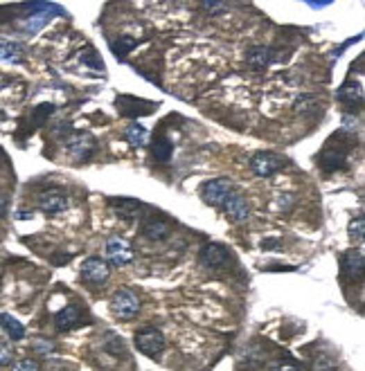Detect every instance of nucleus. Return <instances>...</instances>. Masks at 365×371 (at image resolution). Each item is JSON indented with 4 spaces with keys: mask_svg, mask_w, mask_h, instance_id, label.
<instances>
[{
    "mask_svg": "<svg viewBox=\"0 0 365 371\" xmlns=\"http://www.w3.org/2000/svg\"><path fill=\"white\" fill-rule=\"evenodd\" d=\"M14 371H41V369L34 360H21V363L14 365Z\"/></svg>",
    "mask_w": 365,
    "mask_h": 371,
    "instance_id": "obj_32",
    "label": "nucleus"
},
{
    "mask_svg": "<svg viewBox=\"0 0 365 371\" xmlns=\"http://www.w3.org/2000/svg\"><path fill=\"white\" fill-rule=\"evenodd\" d=\"M52 113H54V106H52V104L36 106V108H34V122H36V126H39L41 122H45V117H50Z\"/></svg>",
    "mask_w": 365,
    "mask_h": 371,
    "instance_id": "obj_30",
    "label": "nucleus"
},
{
    "mask_svg": "<svg viewBox=\"0 0 365 371\" xmlns=\"http://www.w3.org/2000/svg\"><path fill=\"white\" fill-rule=\"evenodd\" d=\"M0 327H3V331L9 336V340L18 342L25 338V327L9 313H0Z\"/></svg>",
    "mask_w": 365,
    "mask_h": 371,
    "instance_id": "obj_22",
    "label": "nucleus"
},
{
    "mask_svg": "<svg viewBox=\"0 0 365 371\" xmlns=\"http://www.w3.org/2000/svg\"><path fill=\"white\" fill-rule=\"evenodd\" d=\"M124 140L131 144L135 149H142L149 144V131L144 129L142 124H129L124 129Z\"/></svg>",
    "mask_w": 365,
    "mask_h": 371,
    "instance_id": "obj_21",
    "label": "nucleus"
},
{
    "mask_svg": "<svg viewBox=\"0 0 365 371\" xmlns=\"http://www.w3.org/2000/svg\"><path fill=\"white\" fill-rule=\"evenodd\" d=\"M34 349L41 351V354H52V351H54V347L50 345V342H45V340H36L34 342Z\"/></svg>",
    "mask_w": 365,
    "mask_h": 371,
    "instance_id": "obj_35",
    "label": "nucleus"
},
{
    "mask_svg": "<svg viewBox=\"0 0 365 371\" xmlns=\"http://www.w3.org/2000/svg\"><path fill=\"white\" fill-rule=\"evenodd\" d=\"M111 311L115 318H120V320H133L135 315L140 313L138 295H135L131 288H120L111 300Z\"/></svg>",
    "mask_w": 365,
    "mask_h": 371,
    "instance_id": "obj_3",
    "label": "nucleus"
},
{
    "mask_svg": "<svg viewBox=\"0 0 365 371\" xmlns=\"http://www.w3.org/2000/svg\"><path fill=\"white\" fill-rule=\"evenodd\" d=\"M108 207L120 216V219L124 221H131V219H138L140 216V210H142V205L140 201H135V198H108Z\"/></svg>",
    "mask_w": 365,
    "mask_h": 371,
    "instance_id": "obj_17",
    "label": "nucleus"
},
{
    "mask_svg": "<svg viewBox=\"0 0 365 371\" xmlns=\"http://www.w3.org/2000/svg\"><path fill=\"white\" fill-rule=\"evenodd\" d=\"M142 234L149 241H156V243L167 241L171 234V223L162 214H149L147 219L142 221Z\"/></svg>",
    "mask_w": 365,
    "mask_h": 371,
    "instance_id": "obj_10",
    "label": "nucleus"
},
{
    "mask_svg": "<svg viewBox=\"0 0 365 371\" xmlns=\"http://www.w3.org/2000/svg\"><path fill=\"white\" fill-rule=\"evenodd\" d=\"M104 351H108L111 356H124L126 347H124L122 336H117L115 331H106L104 333Z\"/></svg>",
    "mask_w": 365,
    "mask_h": 371,
    "instance_id": "obj_25",
    "label": "nucleus"
},
{
    "mask_svg": "<svg viewBox=\"0 0 365 371\" xmlns=\"http://www.w3.org/2000/svg\"><path fill=\"white\" fill-rule=\"evenodd\" d=\"M5 162H7V153L3 151V147H0V167H3Z\"/></svg>",
    "mask_w": 365,
    "mask_h": 371,
    "instance_id": "obj_38",
    "label": "nucleus"
},
{
    "mask_svg": "<svg viewBox=\"0 0 365 371\" xmlns=\"http://www.w3.org/2000/svg\"><path fill=\"white\" fill-rule=\"evenodd\" d=\"M135 347H138L140 354L156 358L165 351V336L156 327H144L135 333Z\"/></svg>",
    "mask_w": 365,
    "mask_h": 371,
    "instance_id": "obj_4",
    "label": "nucleus"
},
{
    "mask_svg": "<svg viewBox=\"0 0 365 371\" xmlns=\"http://www.w3.org/2000/svg\"><path fill=\"white\" fill-rule=\"evenodd\" d=\"M228 261H230V255H228V248L221 246V243H207L198 252V264L207 270H221L228 266Z\"/></svg>",
    "mask_w": 365,
    "mask_h": 371,
    "instance_id": "obj_9",
    "label": "nucleus"
},
{
    "mask_svg": "<svg viewBox=\"0 0 365 371\" xmlns=\"http://www.w3.org/2000/svg\"><path fill=\"white\" fill-rule=\"evenodd\" d=\"M5 214H7V196L0 192V219H3Z\"/></svg>",
    "mask_w": 365,
    "mask_h": 371,
    "instance_id": "obj_36",
    "label": "nucleus"
},
{
    "mask_svg": "<svg viewBox=\"0 0 365 371\" xmlns=\"http://www.w3.org/2000/svg\"><path fill=\"white\" fill-rule=\"evenodd\" d=\"M341 268H343V277L350 279V282H361L363 279V268H365V259L361 250H348L341 257Z\"/></svg>",
    "mask_w": 365,
    "mask_h": 371,
    "instance_id": "obj_13",
    "label": "nucleus"
},
{
    "mask_svg": "<svg viewBox=\"0 0 365 371\" xmlns=\"http://www.w3.org/2000/svg\"><path fill=\"white\" fill-rule=\"evenodd\" d=\"M221 210H223V216L228 221L232 223H246L251 219V205L246 201V196L239 194V192H232L226 196V201L221 203Z\"/></svg>",
    "mask_w": 365,
    "mask_h": 371,
    "instance_id": "obj_8",
    "label": "nucleus"
},
{
    "mask_svg": "<svg viewBox=\"0 0 365 371\" xmlns=\"http://www.w3.org/2000/svg\"><path fill=\"white\" fill-rule=\"evenodd\" d=\"M271 371H298V363H296V360H291L289 356L287 358H278L275 363L271 365Z\"/></svg>",
    "mask_w": 365,
    "mask_h": 371,
    "instance_id": "obj_29",
    "label": "nucleus"
},
{
    "mask_svg": "<svg viewBox=\"0 0 365 371\" xmlns=\"http://www.w3.org/2000/svg\"><path fill=\"white\" fill-rule=\"evenodd\" d=\"M108 275H111V268L99 257H88L84 261V266H81V279H84L86 284H93V286L104 284Z\"/></svg>",
    "mask_w": 365,
    "mask_h": 371,
    "instance_id": "obj_11",
    "label": "nucleus"
},
{
    "mask_svg": "<svg viewBox=\"0 0 365 371\" xmlns=\"http://www.w3.org/2000/svg\"><path fill=\"white\" fill-rule=\"evenodd\" d=\"M312 371H336V358L327 354H318L312 360Z\"/></svg>",
    "mask_w": 365,
    "mask_h": 371,
    "instance_id": "obj_27",
    "label": "nucleus"
},
{
    "mask_svg": "<svg viewBox=\"0 0 365 371\" xmlns=\"http://www.w3.org/2000/svg\"><path fill=\"white\" fill-rule=\"evenodd\" d=\"M12 358H14L12 347H9L7 342L0 340V367H7L9 363H12Z\"/></svg>",
    "mask_w": 365,
    "mask_h": 371,
    "instance_id": "obj_31",
    "label": "nucleus"
},
{
    "mask_svg": "<svg viewBox=\"0 0 365 371\" xmlns=\"http://www.w3.org/2000/svg\"><path fill=\"white\" fill-rule=\"evenodd\" d=\"M21 9L27 12L21 21V27L27 36H34L36 32H41L54 16L66 14L59 5H54V3H27V5H21Z\"/></svg>",
    "mask_w": 365,
    "mask_h": 371,
    "instance_id": "obj_2",
    "label": "nucleus"
},
{
    "mask_svg": "<svg viewBox=\"0 0 365 371\" xmlns=\"http://www.w3.org/2000/svg\"><path fill=\"white\" fill-rule=\"evenodd\" d=\"M285 165H287L285 158L278 156V153H273V151H257L251 158V171L260 178H269L273 174H278Z\"/></svg>",
    "mask_w": 365,
    "mask_h": 371,
    "instance_id": "obj_6",
    "label": "nucleus"
},
{
    "mask_svg": "<svg viewBox=\"0 0 365 371\" xmlns=\"http://www.w3.org/2000/svg\"><path fill=\"white\" fill-rule=\"evenodd\" d=\"M336 99L345 106H361L363 104V86L361 81H352L348 79L345 84L336 90Z\"/></svg>",
    "mask_w": 365,
    "mask_h": 371,
    "instance_id": "obj_18",
    "label": "nucleus"
},
{
    "mask_svg": "<svg viewBox=\"0 0 365 371\" xmlns=\"http://www.w3.org/2000/svg\"><path fill=\"white\" fill-rule=\"evenodd\" d=\"M312 9H325V7H330L332 3H307Z\"/></svg>",
    "mask_w": 365,
    "mask_h": 371,
    "instance_id": "obj_37",
    "label": "nucleus"
},
{
    "mask_svg": "<svg viewBox=\"0 0 365 371\" xmlns=\"http://www.w3.org/2000/svg\"><path fill=\"white\" fill-rule=\"evenodd\" d=\"M232 192V183L228 178H214L207 180V183L201 185L198 194L203 198V203L210 207H221V203L226 201V196Z\"/></svg>",
    "mask_w": 365,
    "mask_h": 371,
    "instance_id": "obj_7",
    "label": "nucleus"
},
{
    "mask_svg": "<svg viewBox=\"0 0 365 371\" xmlns=\"http://www.w3.org/2000/svg\"><path fill=\"white\" fill-rule=\"evenodd\" d=\"M79 61L84 63V66H88L90 70L104 72V61L99 59V54H97L93 48H88L86 52H81V54H79Z\"/></svg>",
    "mask_w": 365,
    "mask_h": 371,
    "instance_id": "obj_26",
    "label": "nucleus"
},
{
    "mask_svg": "<svg viewBox=\"0 0 365 371\" xmlns=\"http://www.w3.org/2000/svg\"><path fill=\"white\" fill-rule=\"evenodd\" d=\"M151 102L147 99H138V97H131V95H120L115 99V106H117V113L122 117H144L153 111H144L140 106H149Z\"/></svg>",
    "mask_w": 365,
    "mask_h": 371,
    "instance_id": "obj_16",
    "label": "nucleus"
},
{
    "mask_svg": "<svg viewBox=\"0 0 365 371\" xmlns=\"http://www.w3.org/2000/svg\"><path fill=\"white\" fill-rule=\"evenodd\" d=\"M84 324V313L77 304H68L66 309H61L57 315H54V327L61 333H68L72 329H77Z\"/></svg>",
    "mask_w": 365,
    "mask_h": 371,
    "instance_id": "obj_14",
    "label": "nucleus"
},
{
    "mask_svg": "<svg viewBox=\"0 0 365 371\" xmlns=\"http://www.w3.org/2000/svg\"><path fill=\"white\" fill-rule=\"evenodd\" d=\"M354 135L348 133H334L330 140H327L325 149L318 156V167H321L325 174H336V171L350 169V153L354 147Z\"/></svg>",
    "mask_w": 365,
    "mask_h": 371,
    "instance_id": "obj_1",
    "label": "nucleus"
},
{
    "mask_svg": "<svg viewBox=\"0 0 365 371\" xmlns=\"http://www.w3.org/2000/svg\"><path fill=\"white\" fill-rule=\"evenodd\" d=\"M68 207V196L61 192V189H48L39 196V210L43 214H61Z\"/></svg>",
    "mask_w": 365,
    "mask_h": 371,
    "instance_id": "obj_15",
    "label": "nucleus"
},
{
    "mask_svg": "<svg viewBox=\"0 0 365 371\" xmlns=\"http://www.w3.org/2000/svg\"><path fill=\"white\" fill-rule=\"evenodd\" d=\"M23 59H25V48L21 43L9 41V39H0V61L23 63Z\"/></svg>",
    "mask_w": 365,
    "mask_h": 371,
    "instance_id": "obj_20",
    "label": "nucleus"
},
{
    "mask_svg": "<svg viewBox=\"0 0 365 371\" xmlns=\"http://www.w3.org/2000/svg\"><path fill=\"white\" fill-rule=\"evenodd\" d=\"M171 153H174V142H169L165 135H160V138H156V142H153L151 147V156L156 162H169L171 160Z\"/></svg>",
    "mask_w": 365,
    "mask_h": 371,
    "instance_id": "obj_23",
    "label": "nucleus"
},
{
    "mask_svg": "<svg viewBox=\"0 0 365 371\" xmlns=\"http://www.w3.org/2000/svg\"><path fill=\"white\" fill-rule=\"evenodd\" d=\"M106 257L113 266H126L133 261V250L131 243L120 237H111L106 241Z\"/></svg>",
    "mask_w": 365,
    "mask_h": 371,
    "instance_id": "obj_12",
    "label": "nucleus"
},
{
    "mask_svg": "<svg viewBox=\"0 0 365 371\" xmlns=\"http://www.w3.org/2000/svg\"><path fill=\"white\" fill-rule=\"evenodd\" d=\"M66 151L77 160H88L97 151V140L88 131H70L66 138Z\"/></svg>",
    "mask_w": 365,
    "mask_h": 371,
    "instance_id": "obj_5",
    "label": "nucleus"
},
{
    "mask_svg": "<svg viewBox=\"0 0 365 371\" xmlns=\"http://www.w3.org/2000/svg\"><path fill=\"white\" fill-rule=\"evenodd\" d=\"M135 45H138V41L133 39V36L129 34H120L115 41H111V50L115 54V59H120V61H126V54H129Z\"/></svg>",
    "mask_w": 365,
    "mask_h": 371,
    "instance_id": "obj_24",
    "label": "nucleus"
},
{
    "mask_svg": "<svg viewBox=\"0 0 365 371\" xmlns=\"http://www.w3.org/2000/svg\"><path fill=\"white\" fill-rule=\"evenodd\" d=\"M280 246H282L280 239H264V241H262V248H264V250H271V252L280 250Z\"/></svg>",
    "mask_w": 365,
    "mask_h": 371,
    "instance_id": "obj_34",
    "label": "nucleus"
},
{
    "mask_svg": "<svg viewBox=\"0 0 365 371\" xmlns=\"http://www.w3.org/2000/svg\"><path fill=\"white\" fill-rule=\"evenodd\" d=\"M273 63V50L269 45H253V48L246 52V66L251 70H264Z\"/></svg>",
    "mask_w": 365,
    "mask_h": 371,
    "instance_id": "obj_19",
    "label": "nucleus"
},
{
    "mask_svg": "<svg viewBox=\"0 0 365 371\" xmlns=\"http://www.w3.org/2000/svg\"><path fill=\"white\" fill-rule=\"evenodd\" d=\"M350 239L357 241V243H361L365 239V219H363V214H359L357 219L350 221Z\"/></svg>",
    "mask_w": 365,
    "mask_h": 371,
    "instance_id": "obj_28",
    "label": "nucleus"
},
{
    "mask_svg": "<svg viewBox=\"0 0 365 371\" xmlns=\"http://www.w3.org/2000/svg\"><path fill=\"white\" fill-rule=\"evenodd\" d=\"M201 7H203L210 16H212V14H219V12H226V9H228L226 3H203Z\"/></svg>",
    "mask_w": 365,
    "mask_h": 371,
    "instance_id": "obj_33",
    "label": "nucleus"
}]
</instances>
